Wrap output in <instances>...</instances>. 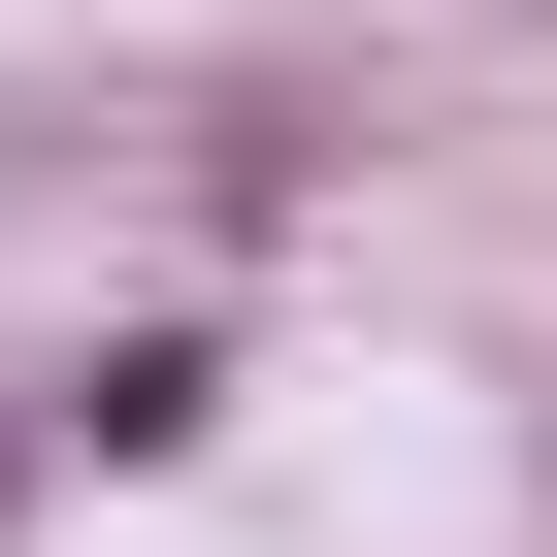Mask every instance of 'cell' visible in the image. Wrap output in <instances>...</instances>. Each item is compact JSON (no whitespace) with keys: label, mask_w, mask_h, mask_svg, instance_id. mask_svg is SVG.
<instances>
[{"label":"cell","mask_w":557,"mask_h":557,"mask_svg":"<svg viewBox=\"0 0 557 557\" xmlns=\"http://www.w3.org/2000/svg\"><path fill=\"white\" fill-rule=\"evenodd\" d=\"M197 426H230V329H197V296H132V329H99L66 394H34V459H132V492H164Z\"/></svg>","instance_id":"cell-1"},{"label":"cell","mask_w":557,"mask_h":557,"mask_svg":"<svg viewBox=\"0 0 557 557\" xmlns=\"http://www.w3.org/2000/svg\"><path fill=\"white\" fill-rule=\"evenodd\" d=\"M0 524H34V394H0Z\"/></svg>","instance_id":"cell-2"}]
</instances>
